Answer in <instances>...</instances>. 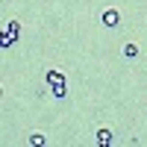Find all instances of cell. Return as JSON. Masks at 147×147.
Wrapping results in <instances>:
<instances>
[{"instance_id": "cell-6", "label": "cell", "mask_w": 147, "mask_h": 147, "mask_svg": "<svg viewBox=\"0 0 147 147\" xmlns=\"http://www.w3.org/2000/svg\"><path fill=\"white\" fill-rule=\"evenodd\" d=\"M44 141H47L44 132H30V136H27V144H32V147H41Z\"/></svg>"}, {"instance_id": "cell-2", "label": "cell", "mask_w": 147, "mask_h": 147, "mask_svg": "<svg viewBox=\"0 0 147 147\" xmlns=\"http://www.w3.org/2000/svg\"><path fill=\"white\" fill-rule=\"evenodd\" d=\"M100 24H103V27H118V24H121V12H118L115 6L103 9V12H100Z\"/></svg>"}, {"instance_id": "cell-1", "label": "cell", "mask_w": 147, "mask_h": 147, "mask_svg": "<svg viewBox=\"0 0 147 147\" xmlns=\"http://www.w3.org/2000/svg\"><path fill=\"white\" fill-rule=\"evenodd\" d=\"M44 82L50 85V94H53V97H65V94H68V77H65L62 71L50 68V71L44 74Z\"/></svg>"}, {"instance_id": "cell-3", "label": "cell", "mask_w": 147, "mask_h": 147, "mask_svg": "<svg viewBox=\"0 0 147 147\" xmlns=\"http://www.w3.org/2000/svg\"><path fill=\"white\" fill-rule=\"evenodd\" d=\"M94 141L100 144V147H106V144H112V141H115V132L109 129V127H97V132H94Z\"/></svg>"}, {"instance_id": "cell-7", "label": "cell", "mask_w": 147, "mask_h": 147, "mask_svg": "<svg viewBox=\"0 0 147 147\" xmlns=\"http://www.w3.org/2000/svg\"><path fill=\"white\" fill-rule=\"evenodd\" d=\"M12 44H15V38H12V35H6V32L0 35V47H3V50H9Z\"/></svg>"}, {"instance_id": "cell-5", "label": "cell", "mask_w": 147, "mask_h": 147, "mask_svg": "<svg viewBox=\"0 0 147 147\" xmlns=\"http://www.w3.org/2000/svg\"><path fill=\"white\" fill-rule=\"evenodd\" d=\"M121 53H124L127 59H136V56H138L141 50H138V44H136V41H127V44H124V50H121Z\"/></svg>"}, {"instance_id": "cell-4", "label": "cell", "mask_w": 147, "mask_h": 147, "mask_svg": "<svg viewBox=\"0 0 147 147\" xmlns=\"http://www.w3.org/2000/svg\"><path fill=\"white\" fill-rule=\"evenodd\" d=\"M3 32L12 35V38L18 41V38H21V24H18V21H6V24H3Z\"/></svg>"}]
</instances>
